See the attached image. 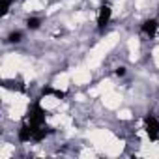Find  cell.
<instances>
[{"label":"cell","mask_w":159,"mask_h":159,"mask_svg":"<svg viewBox=\"0 0 159 159\" xmlns=\"http://www.w3.org/2000/svg\"><path fill=\"white\" fill-rule=\"evenodd\" d=\"M41 26V19L39 17H28L26 19V28L28 30H38Z\"/></svg>","instance_id":"8992f818"},{"label":"cell","mask_w":159,"mask_h":159,"mask_svg":"<svg viewBox=\"0 0 159 159\" xmlns=\"http://www.w3.org/2000/svg\"><path fill=\"white\" fill-rule=\"evenodd\" d=\"M52 129L47 125V111L41 107L39 101H34L28 105L26 114L23 118V125L17 133L21 142H41L45 137H49Z\"/></svg>","instance_id":"6da1fadb"},{"label":"cell","mask_w":159,"mask_h":159,"mask_svg":"<svg viewBox=\"0 0 159 159\" xmlns=\"http://www.w3.org/2000/svg\"><path fill=\"white\" fill-rule=\"evenodd\" d=\"M116 75H118V77H124V75H125V67H118V69H116Z\"/></svg>","instance_id":"9c48e42d"},{"label":"cell","mask_w":159,"mask_h":159,"mask_svg":"<svg viewBox=\"0 0 159 159\" xmlns=\"http://www.w3.org/2000/svg\"><path fill=\"white\" fill-rule=\"evenodd\" d=\"M21 41H23V32H19V30L11 32L8 36V43H21Z\"/></svg>","instance_id":"ba28073f"},{"label":"cell","mask_w":159,"mask_h":159,"mask_svg":"<svg viewBox=\"0 0 159 159\" xmlns=\"http://www.w3.org/2000/svg\"><path fill=\"white\" fill-rule=\"evenodd\" d=\"M41 94H43V96H56V98H60V99L66 98V92H62V90H54L52 86H45V88L41 90Z\"/></svg>","instance_id":"5b68a950"},{"label":"cell","mask_w":159,"mask_h":159,"mask_svg":"<svg viewBox=\"0 0 159 159\" xmlns=\"http://www.w3.org/2000/svg\"><path fill=\"white\" fill-rule=\"evenodd\" d=\"M144 131L152 142H157L159 140V118L153 114H148L144 118Z\"/></svg>","instance_id":"7a4b0ae2"},{"label":"cell","mask_w":159,"mask_h":159,"mask_svg":"<svg viewBox=\"0 0 159 159\" xmlns=\"http://www.w3.org/2000/svg\"><path fill=\"white\" fill-rule=\"evenodd\" d=\"M111 17H112V8H111L109 2H103L101 8H99V11H98V30L99 32H103L109 26Z\"/></svg>","instance_id":"3957f363"},{"label":"cell","mask_w":159,"mask_h":159,"mask_svg":"<svg viewBox=\"0 0 159 159\" xmlns=\"http://www.w3.org/2000/svg\"><path fill=\"white\" fill-rule=\"evenodd\" d=\"M11 4H13V0H0V15L6 17L10 8H11Z\"/></svg>","instance_id":"52a82bcc"},{"label":"cell","mask_w":159,"mask_h":159,"mask_svg":"<svg viewBox=\"0 0 159 159\" xmlns=\"http://www.w3.org/2000/svg\"><path fill=\"white\" fill-rule=\"evenodd\" d=\"M140 32H142L144 36L153 38V36L159 32V21H157V19H148V21H144L142 26H140Z\"/></svg>","instance_id":"277c9868"}]
</instances>
